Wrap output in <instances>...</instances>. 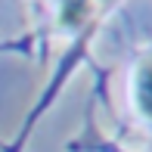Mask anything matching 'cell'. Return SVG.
<instances>
[{"label": "cell", "mask_w": 152, "mask_h": 152, "mask_svg": "<svg viewBox=\"0 0 152 152\" xmlns=\"http://www.w3.org/2000/svg\"><path fill=\"white\" fill-rule=\"evenodd\" d=\"M90 12H93V0H62L59 22L75 31V28H81V25L90 19Z\"/></svg>", "instance_id": "2"}, {"label": "cell", "mask_w": 152, "mask_h": 152, "mask_svg": "<svg viewBox=\"0 0 152 152\" xmlns=\"http://www.w3.org/2000/svg\"><path fill=\"white\" fill-rule=\"evenodd\" d=\"M134 102L140 109V115H146L152 121V56L143 59L134 72Z\"/></svg>", "instance_id": "1"}]
</instances>
